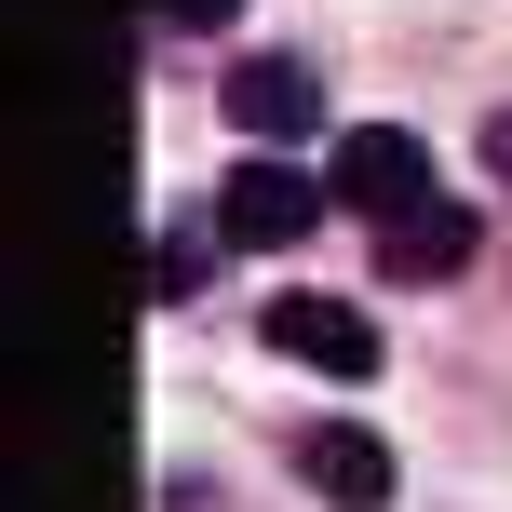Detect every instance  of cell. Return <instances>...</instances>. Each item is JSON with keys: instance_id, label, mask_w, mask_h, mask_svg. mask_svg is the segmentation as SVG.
I'll return each instance as SVG.
<instances>
[{"instance_id": "cell-1", "label": "cell", "mask_w": 512, "mask_h": 512, "mask_svg": "<svg viewBox=\"0 0 512 512\" xmlns=\"http://www.w3.org/2000/svg\"><path fill=\"white\" fill-rule=\"evenodd\" d=\"M324 176H337V203H351L364 230H391V216H418V203H432V149H418L405 122L337 135V162H324Z\"/></svg>"}, {"instance_id": "cell-2", "label": "cell", "mask_w": 512, "mask_h": 512, "mask_svg": "<svg viewBox=\"0 0 512 512\" xmlns=\"http://www.w3.org/2000/svg\"><path fill=\"white\" fill-rule=\"evenodd\" d=\"M324 203H337V176H297L283 149H256V162H230V189H216V230L270 256V243H297V230H310Z\"/></svg>"}, {"instance_id": "cell-3", "label": "cell", "mask_w": 512, "mask_h": 512, "mask_svg": "<svg viewBox=\"0 0 512 512\" xmlns=\"http://www.w3.org/2000/svg\"><path fill=\"white\" fill-rule=\"evenodd\" d=\"M256 337H270V351L283 364H310V378H378V324H364V310L351 297H270V324H256Z\"/></svg>"}, {"instance_id": "cell-4", "label": "cell", "mask_w": 512, "mask_h": 512, "mask_svg": "<svg viewBox=\"0 0 512 512\" xmlns=\"http://www.w3.org/2000/svg\"><path fill=\"white\" fill-rule=\"evenodd\" d=\"M216 108H230V135H270V149H283V135L324 122V81H310L297 54H243V68L216 81Z\"/></svg>"}, {"instance_id": "cell-5", "label": "cell", "mask_w": 512, "mask_h": 512, "mask_svg": "<svg viewBox=\"0 0 512 512\" xmlns=\"http://www.w3.org/2000/svg\"><path fill=\"white\" fill-rule=\"evenodd\" d=\"M297 472H310V499L324 512H391V445L378 432H351V418H324V432H297Z\"/></svg>"}, {"instance_id": "cell-6", "label": "cell", "mask_w": 512, "mask_h": 512, "mask_svg": "<svg viewBox=\"0 0 512 512\" xmlns=\"http://www.w3.org/2000/svg\"><path fill=\"white\" fill-rule=\"evenodd\" d=\"M472 243H486V216H472V203H445V189H432L418 216H391V230H378V270H391V283H445V270H459Z\"/></svg>"}, {"instance_id": "cell-7", "label": "cell", "mask_w": 512, "mask_h": 512, "mask_svg": "<svg viewBox=\"0 0 512 512\" xmlns=\"http://www.w3.org/2000/svg\"><path fill=\"white\" fill-rule=\"evenodd\" d=\"M149 297H203V243L189 230H149Z\"/></svg>"}, {"instance_id": "cell-8", "label": "cell", "mask_w": 512, "mask_h": 512, "mask_svg": "<svg viewBox=\"0 0 512 512\" xmlns=\"http://www.w3.org/2000/svg\"><path fill=\"white\" fill-rule=\"evenodd\" d=\"M162 14H176V27H230L243 0H162Z\"/></svg>"}, {"instance_id": "cell-9", "label": "cell", "mask_w": 512, "mask_h": 512, "mask_svg": "<svg viewBox=\"0 0 512 512\" xmlns=\"http://www.w3.org/2000/svg\"><path fill=\"white\" fill-rule=\"evenodd\" d=\"M486 162H499V176H512V108H499V122H486Z\"/></svg>"}]
</instances>
